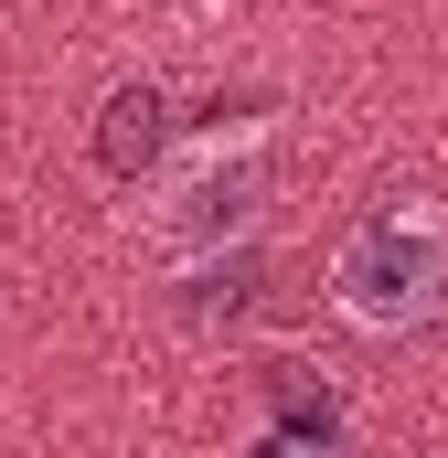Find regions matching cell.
Returning <instances> with one entry per match:
<instances>
[{
	"instance_id": "cell-1",
	"label": "cell",
	"mask_w": 448,
	"mask_h": 458,
	"mask_svg": "<svg viewBox=\"0 0 448 458\" xmlns=\"http://www.w3.org/2000/svg\"><path fill=\"white\" fill-rule=\"evenodd\" d=\"M332 310L352 331H374V342L438 331L448 320V214L417 203V192L406 203H374L332 256Z\"/></svg>"
},
{
	"instance_id": "cell-2",
	"label": "cell",
	"mask_w": 448,
	"mask_h": 458,
	"mask_svg": "<svg viewBox=\"0 0 448 458\" xmlns=\"http://www.w3.org/2000/svg\"><path fill=\"white\" fill-rule=\"evenodd\" d=\"M256 192H267L256 160H224V171H203V182H182V203L160 214V245H171V256H203L214 234H246L256 225Z\"/></svg>"
},
{
	"instance_id": "cell-3",
	"label": "cell",
	"mask_w": 448,
	"mask_h": 458,
	"mask_svg": "<svg viewBox=\"0 0 448 458\" xmlns=\"http://www.w3.org/2000/svg\"><path fill=\"white\" fill-rule=\"evenodd\" d=\"M160 86H117L108 97V139H97V149H108V171H139V160H150V149H160Z\"/></svg>"
}]
</instances>
